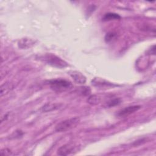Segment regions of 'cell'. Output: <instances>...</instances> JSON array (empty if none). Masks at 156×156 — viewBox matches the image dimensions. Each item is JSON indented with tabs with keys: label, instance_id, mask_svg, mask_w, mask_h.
<instances>
[{
	"label": "cell",
	"instance_id": "cell-1",
	"mask_svg": "<svg viewBox=\"0 0 156 156\" xmlns=\"http://www.w3.org/2000/svg\"><path fill=\"white\" fill-rule=\"evenodd\" d=\"M49 85L52 90L57 92H63L70 90L73 84L68 80L62 79H52L49 81Z\"/></svg>",
	"mask_w": 156,
	"mask_h": 156
},
{
	"label": "cell",
	"instance_id": "cell-2",
	"mask_svg": "<svg viewBox=\"0 0 156 156\" xmlns=\"http://www.w3.org/2000/svg\"><path fill=\"white\" fill-rule=\"evenodd\" d=\"M79 118L77 117L65 119L58 123L55 128L57 132H65L74 127H76L79 122Z\"/></svg>",
	"mask_w": 156,
	"mask_h": 156
},
{
	"label": "cell",
	"instance_id": "cell-3",
	"mask_svg": "<svg viewBox=\"0 0 156 156\" xmlns=\"http://www.w3.org/2000/svg\"><path fill=\"white\" fill-rule=\"evenodd\" d=\"M42 58H43L44 61L46 62L47 63L53 66L58 68H64L68 66V64L64 60L52 54H46L42 57Z\"/></svg>",
	"mask_w": 156,
	"mask_h": 156
},
{
	"label": "cell",
	"instance_id": "cell-4",
	"mask_svg": "<svg viewBox=\"0 0 156 156\" xmlns=\"http://www.w3.org/2000/svg\"><path fill=\"white\" fill-rule=\"evenodd\" d=\"M140 108H141L140 105H131V106L126 107L121 109V110H119L118 112L117 115L118 116H119V117H126L138 111L139 109H140Z\"/></svg>",
	"mask_w": 156,
	"mask_h": 156
},
{
	"label": "cell",
	"instance_id": "cell-5",
	"mask_svg": "<svg viewBox=\"0 0 156 156\" xmlns=\"http://www.w3.org/2000/svg\"><path fill=\"white\" fill-rule=\"evenodd\" d=\"M76 147L73 144H66L58 149L57 154L59 155H68L76 152Z\"/></svg>",
	"mask_w": 156,
	"mask_h": 156
},
{
	"label": "cell",
	"instance_id": "cell-6",
	"mask_svg": "<svg viewBox=\"0 0 156 156\" xmlns=\"http://www.w3.org/2000/svg\"><path fill=\"white\" fill-rule=\"evenodd\" d=\"M69 74L77 83H85L87 81L86 77L82 73L78 71H71L69 72Z\"/></svg>",
	"mask_w": 156,
	"mask_h": 156
},
{
	"label": "cell",
	"instance_id": "cell-7",
	"mask_svg": "<svg viewBox=\"0 0 156 156\" xmlns=\"http://www.w3.org/2000/svg\"><path fill=\"white\" fill-rule=\"evenodd\" d=\"M62 106L61 104L59 103H54V102H48L45 104L41 108L43 112H49L55 110L59 108Z\"/></svg>",
	"mask_w": 156,
	"mask_h": 156
},
{
	"label": "cell",
	"instance_id": "cell-8",
	"mask_svg": "<svg viewBox=\"0 0 156 156\" xmlns=\"http://www.w3.org/2000/svg\"><path fill=\"white\" fill-rule=\"evenodd\" d=\"M35 43V41L31 38H24L20 40L18 42V46L21 49H26L31 47Z\"/></svg>",
	"mask_w": 156,
	"mask_h": 156
},
{
	"label": "cell",
	"instance_id": "cell-9",
	"mask_svg": "<svg viewBox=\"0 0 156 156\" xmlns=\"http://www.w3.org/2000/svg\"><path fill=\"white\" fill-rule=\"evenodd\" d=\"M101 98L99 96V95H98V94L91 95L87 99V102L91 105L98 104L101 102Z\"/></svg>",
	"mask_w": 156,
	"mask_h": 156
},
{
	"label": "cell",
	"instance_id": "cell-10",
	"mask_svg": "<svg viewBox=\"0 0 156 156\" xmlns=\"http://www.w3.org/2000/svg\"><path fill=\"white\" fill-rule=\"evenodd\" d=\"M120 16L116 13H108L105 14L103 17L104 21H110V20H119L120 19Z\"/></svg>",
	"mask_w": 156,
	"mask_h": 156
},
{
	"label": "cell",
	"instance_id": "cell-11",
	"mask_svg": "<svg viewBox=\"0 0 156 156\" xmlns=\"http://www.w3.org/2000/svg\"><path fill=\"white\" fill-rule=\"evenodd\" d=\"M92 83H93L94 85H101V86H103V85H112V83H108L107 81H105L104 80H102L101 79H94L93 81H92Z\"/></svg>",
	"mask_w": 156,
	"mask_h": 156
},
{
	"label": "cell",
	"instance_id": "cell-12",
	"mask_svg": "<svg viewBox=\"0 0 156 156\" xmlns=\"http://www.w3.org/2000/svg\"><path fill=\"white\" fill-rule=\"evenodd\" d=\"M10 88H12V87L8 83H4V84H2L1 87V91H0L1 96H2L4 94L7 93L10 90Z\"/></svg>",
	"mask_w": 156,
	"mask_h": 156
},
{
	"label": "cell",
	"instance_id": "cell-13",
	"mask_svg": "<svg viewBox=\"0 0 156 156\" xmlns=\"http://www.w3.org/2000/svg\"><path fill=\"white\" fill-rule=\"evenodd\" d=\"M121 102V101L118 98H114L112 99L109 100L107 102V107H113L114 105H118Z\"/></svg>",
	"mask_w": 156,
	"mask_h": 156
},
{
	"label": "cell",
	"instance_id": "cell-14",
	"mask_svg": "<svg viewBox=\"0 0 156 156\" xmlns=\"http://www.w3.org/2000/svg\"><path fill=\"white\" fill-rule=\"evenodd\" d=\"M116 36V34L113 32H109L108 34H107V35H105V39L106 40V41L108 42L111 40H112L113 38H115Z\"/></svg>",
	"mask_w": 156,
	"mask_h": 156
},
{
	"label": "cell",
	"instance_id": "cell-15",
	"mask_svg": "<svg viewBox=\"0 0 156 156\" xmlns=\"http://www.w3.org/2000/svg\"><path fill=\"white\" fill-rule=\"evenodd\" d=\"M91 92L90 89L89 88V87H81V93H82V94L86 96V95H88Z\"/></svg>",
	"mask_w": 156,
	"mask_h": 156
},
{
	"label": "cell",
	"instance_id": "cell-16",
	"mask_svg": "<svg viewBox=\"0 0 156 156\" xmlns=\"http://www.w3.org/2000/svg\"><path fill=\"white\" fill-rule=\"evenodd\" d=\"M0 154H1V155H13V153L12 152V151L10 150H9V149H7V148L1 150Z\"/></svg>",
	"mask_w": 156,
	"mask_h": 156
}]
</instances>
